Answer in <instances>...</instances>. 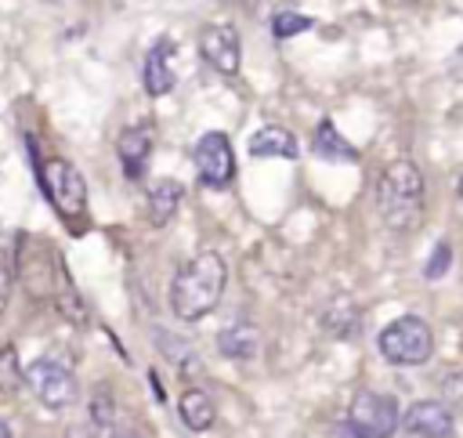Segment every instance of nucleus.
Masks as SVG:
<instances>
[{"label": "nucleus", "mask_w": 463, "mask_h": 438, "mask_svg": "<svg viewBox=\"0 0 463 438\" xmlns=\"http://www.w3.org/2000/svg\"><path fill=\"white\" fill-rule=\"evenodd\" d=\"M11 286H14V268H11V261L0 253V315H4V308H7Z\"/></svg>", "instance_id": "4be33fe9"}, {"label": "nucleus", "mask_w": 463, "mask_h": 438, "mask_svg": "<svg viewBox=\"0 0 463 438\" xmlns=\"http://www.w3.org/2000/svg\"><path fill=\"white\" fill-rule=\"evenodd\" d=\"M376 344L391 366H423L434 351V333L420 315H402L380 329Z\"/></svg>", "instance_id": "7ed1b4c3"}, {"label": "nucleus", "mask_w": 463, "mask_h": 438, "mask_svg": "<svg viewBox=\"0 0 463 438\" xmlns=\"http://www.w3.org/2000/svg\"><path fill=\"white\" fill-rule=\"evenodd\" d=\"M195 174L206 188H228L235 177V152L224 130H206L192 148Z\"/></svg>", "instance_id": "423d86ee"}, {"label": "nucleus", "mask_w": 463, "mask_h": 438, "mask_svg": "<svg viewBox=\"0 0 463 438\" xmlns=\"http://www.w3.org/2000/svg\"><path fill=\"white\" fill-rule=\"evenodd\" d=\"M112 427H116V405H112L109 395L101 391V395L90 402L87 416L76 420V424H69L65 438H112Z\"/></svg>", "instance_id": "f8f14e48"}, {"label": "nucleus", "mask_w": 463, "mask_h": 438, "mask_svg": "<svg viewBox=\"0 0 463 438\" xmlns=\"http://www.w3.org/2000/svg\"><path fill=\"white\" fill-rule=\"evenodd\" d=\"M116 156L123 163V174L130 181H137L148 167V156H152V127L148 123H134V127H123L119 138H116Z\"/></svg>", "instance_id": "9b49d317"}, {"label": "nucleus", "mask_w": 463, "mask_h": 438, "mask_svg": "<svg viewBox=\"0 0 463 438\" xmlns=\"http://www.w3.org/2000/svg\"><path fill=\"white\" fill-rule=\"evenodd\" d=\"M181 195H184L181 181H174V177H159V181H152V188H148V221H152L156 228H163V224L177 214Z\"/></svg>", "instance_id": "2eb2a0df"}, {"label": "nucleus", "mask_w": 463, "mask_h": 438, "mask_svg": "<svg viewBox=\"0 0 463 438\" xmlns=\"http://www.w3.org/2000/svg\"><path fill=\"white\" fill-rule=\"evenodd\" d=\"M311 148H315V156H318V159H329V163H354V159H358L354 145H351V141L333 127V119H322V123L315 127Z\"/></svg>", "instance_id": "4468645a"}, {"label": "nucleus", "mask_w": 463, "mask_h": 438, "mask_svg": "<svg viewBox=\"0 0 463 438\" xmlns=\"http://www.w3.org/2000/svg\"><path fill=\"white\" fill-rule=\"evenodd\" d=\"M449 72H452L456 80H463V43H459V47L449 54Z\"/></svg>", "instance_id": "5701e85b"}, {"label": "nucleus", "mask_w": 463, "mask_h": 438, "mask_svg": "<svg viewBox=\"0 0 463 438\" xmlns=\"http://www.w3.org/2000/svg\"><path fill=\"white\" fill-rule=\"evenodd\" d=\"M36 174H40V185H43L51 206L65 221H76L87 210V181H83V174L69 159H58V156L54 159H43L36 167Z\"/></svg>", "instance_id": "20e7f679"}, {"label": "nucleus", "mask_w": 463, "mask_h": 438, "mask_svg": "<svg viewBox=\"0 0 463 438\" xmlns=\"http://www.w3.org/2000/svg\"><path fill=\"white\" fill-rule=\"evenodd\" d=\"M459 195H463V177H459Z\"/></svg>", "instance_id": "393cba45"}, {"label": "nucleus", "mask_w": 463, "mask_h": 438, "mask_svg": "<svg viewBox=\"0 0 463 438\" xmlns=\"http://www.w3.org/2000/svg\"><path fill=\"white\" fill-rule=\"evenodd\" d=\"M228 282V268L224 257L213 250L195 253L192 261H184L170 282V311L184 322H195L203 315H210L224 293Z\"/></svg>", "instance_id": "f257e3e1"}, {"label": "nucleus", "mask_w": 463, "mask_h": 438, "mask_svg": "<svg viewBox=\"0 0 463 438\" xmlns=\"http://www.w3.org/2000/svg\"><path fill=\"white\" fill-rule=\"evenodd\" d=\"M199 54L221 76H235L239 65H242V40H239L235 25H224V22L203 25V33H199Z\"/></svg>", "instance_id": "6e6552de"}, {"label": "nucleus", "mask_w": 463, "mask_h": 438, "mask_svg": "<svg viewBox=\"0 0 463 438\" xmlns=\"http://www.w3.org/2000/svg\"><path fill=\"white\" fill-rule=\"evenodd\" d=\"M174 58H177V43L174 36H159L148 51H145V62H141V83L152 98H163L170 94L177 72H174Z\"/></svg>", "instance_id": "1a4fd4ad"}, {"label": "nucleus", "mask_w": 463, "mask_h": 438, "mask_svg": "<svg viewBox=\"0 0 463 438\" xmlns=\"http://www.w3.org/2000/svg\"><path fill=\"white\" fill-rule=\"evenodd\" d=\"M402 424L409 434H420V438H449L452 434V409L441 398H423L402 416Z\"/></svg>", "instance_id": "9d476101"}, {"label": "nucleus", "mask_w": 463, "mask_h": 438, "mask_svg": "<svg viewBox=\"0 0 463 438\" xmlns=\"http://www.w3.org/2000/svg\"><path fill=\"white\" fill-rule=\"evenodd\" d=\"M402 424L398 402L380 391H358L347 409V431L354 438H391Z\"/></svg>", "instance_id": "39448f33"}, {"label": "nucleus", "mask_w": 463, "mask_h": 438, "mask_svg": "<svg viewBox=\"0 0 463 438\" xmlns=\"http://www.w3.org/2000/svg\"><path fill=\"white\" fill-rule=\"evenodd\" d=\"M449 264H452V250H449V243H438L427 261V279H441L449 271Z\"/></svg>", "instance_id": "412c9836"}, {"label": "nucleus", "mask_w": 463, "mask_h": 438, "mask_svg": "<svg viewBox=\"0 0 463 438\" xmlns=\"http://www.w3.org/2000/svg\"><path fill=\"white\" fill-rule=\"evenodd\" d=\"M250 156L257 159H297V138L286 130V127H260L253 138H250Z\"/></svg>", "instance_id": "ddd939ff"}, {"label": "nucleus", "mask_w": 463, "mask_h": 438, "mask_svg": "<svg viewBox=\"0 0 463 438\" xmlns=\"http://www.w3.org/2000/svg\"><path fill=\"white\" fill-rule=\"evenodd\" d=\"M311 25H315V22H311L307 14H300V11H279V14L271 18V33H275V40H289V36L311 29Z\"/></svg>", "instance_id": "6ab92c4d"}, {"label": "nucleus", "mask_w": 463, "mask_h": 438, "mask_svg": "<svg viewBox=\"0 0 463 438\" xmlns=\"http://www.w3.org/2000/svg\"><path fill=\"white\" fill-rule=\"evenodd\" d=\"M177 409H181V420L192 427V431H206L210 424H213V402H210V395L206 391H199V387H192V391H184L181 395V402H177Z\"/></svg>", "instance_id": "f3484780"}, {"label": "nucleus", "mask_w": 463, "mask_h": 438, "mask_svg": "<svg viewBox=\"0 0 463 438\" xmlns=\"http://www.w3.org/2000/svg\"><path fill=\"white\" fill-rule=\"evenodd\" d=\"M0 438H11V431H7V427H4V424H0Z\"/></svg>", "instance_id": "b1692460"}, {"label": "nucleus", "mask_w": 463, "mask_h": 438, "mask_svg": "<svg viewBox=\"0 0 463 438\" xmlns=\"http://www.w3.org/2000/svg\"><path fill=\"white\" fill-rule=\"evenodd\" d=\"M376 206L387 228L409 232L423 217V174L409 159H394L383 167L380 185H376Z\"/></svg>", "instance_id": "f03ea898"}, {"label": "nucleus", "mask_w": 463, "mask_h": 438, "mask_svg": "<svg viewBox=\"0 0 463 438\" xmlns=\"http://www.w3.org/2000/svg\"><path fill=\"white\" fill-rule=\"evenodd\" d=\"M441 402H449V409L452 413H463V373H449L445 380H441Z\"/></svg>", "instance_id": "aec40b11"}, {"label": "nucleus", "mask_w": 463, "mask_h": 438, "mask_svg": "<svg viewBox=\"0 0 463 438\" xmlns=\"http://www.w3.org/2000/svg\"><path fill=\"white\" fill-rule=\"evenodd\" d=\"M322 322H326V329L329 333H336V337H347V333H354V326H358V311H354V304L351 300H333L329 308H326V315H322Z\"/></svg>", "instance_id": "a211bd4d"}, {"label": "nucleus", "mask_w": 463, "mask_h": 438, "mask_svg": "<svg viewBox=\"0 0 463 438\" xmlns=\"http://www.w3.org/2000/svg\"><path fill=\"white\" fill-rule=\"evenodd\" d=\"M217 348L228 358H253L260 351V329L253 322H232L217 333Z\"/></svg>", "instance_id": "dca6fc26"}, {"label": "nucleus", "mask_w": 463, "mask_h": 438, "mask_svg": "<svg viewBox=\"0 0 463 438\" xmlns=\"http://www.w3.org/2000/svg\"><path fill=\"white\" fill-rule=\"evenodd\" d=\"M25 384L33 387V395L47 405V409H65L76 402L80 387L76 376L69 373V366H61L58 358H36L25 366Z\"/></svg>", "instance_id": "0eeeda50"}]
</instances>
